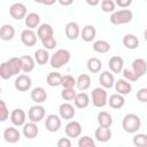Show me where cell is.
Returning <instances> with one entry per match:
<instances>
[{
  "label": "cell",
  "mask_w": 147,
  "mask_h": 147,
  "mask_svg": "<svg viewBox=\"0 0 147 147\" xmlns=\"http://www.w3.org/2000/svg\"><path fill=\"white\" fill-rule=\"evenodd\" d=\"M131 3H132L131 0H117V1H116V5L119 6L122 9H126Z\"/></svg>",
  "instance_id": "obj_47"
},
{
  "label": "cell",
  "mask_w": 147,
  "mask_h": 147,
  "mask_svg": "<svg viewBox=\"0 0 147 147\" xmlns=\"http://www.w3.org/2000/svg\"><path fill=\"white\" fill-rule=\"evenodd\" d=\"M64 32H65V36H67V38L68 39H70V40H76L79 36H80V28H79V25L76 23V22H74V21H71V22H68L67 24H65V26H64Z\"/></svg>",
  "instance_id": "obj_11"
},
{
  "label": "cell",
  "mask_w": 147,
  "mask_h": 147,
  "mask_svg": "<svg viewBox=\"0 0 147 147\" xmlns=\"http://www.w3.org/2000/svg\"><path fill=\"white\" fill-rule=\"evenodd\" d=\"M60 2V5H62V6H70V5H72V1L71 0H69V1H59Z\"/></svg>",
  "instance_id": "obj_49"
},
{
  "label": "cell",
  "mask_w": 147,
  "mask_h": 147,
  "mask_svg": "<svg viewBox=\"0 0 147 147\" xmlns=\"http://www.w3.org/2000/svg\"><path fill=\"white\" fill-rule=\"evenodd\" d=\"M45 115H46V110L41 105H34L30 107L28 111V118L30 119V122L33 123H38L42 121L45 118Z\"/></svg>",
  "instance_id": "obj_7"
},
{
  "label": "cell",
  "mask_w": 147,
  "mask_h": 147,
  "mask_svg": "<svg viewBox=\"0 0 147 147\" xmlns=\"http://www.w3.org/2000/svg\"><path fill=\"white\" fill-rule=\"evenodd\" d=\"M9 117V110L6 106V102L3 100H0V121L5 122Z\"/></svg>",
  "instance_id": "obj_42"
},
{
  "label": "cell",
  "mask_w": 147,
  "mask_h": 147,
  "mask_svg": "<svg viewBox=\"0 0 147 147\" xmlns=\"http://www.w3.org/2000/svg\"><path fill=\"white\" fill-rule=\"evenodd\" d=\"M133 18V13L130 9H119L110 15V22L115 25L130 23Z\"/></svg>",
  "instance_id": "obj_4"
},
{
  "label": "cell",
  "mask_w": 147,
  "mask_h": 147,
  "mask_svg": "<svg viewBox=\"0 0 147 147\" xmlns=\"http://www.w3.org/2000/svg\"><path fill=\"white\" fill-rule=\"evenodd\" d=\"M31 85H32V80H31V78H30L28 75H25V74L18 75V76L16 77L15 82H14L15 88H16L17 91H20V92H26V91H29V90L31 88Z\"/></svg>",
  "instance_id": "obj_8"
},
{
  "label": "cell",
  "mask_w": 147,
  "mask_h": 147,
  "mask_svg": "<svg viewBox=\"0 0 147 147\" xmlns=\"http://www.w3.org/2000/svg\"><path fill=\"white\" fill-rule=\"evenodd\" d=\"M62 77H63V76H62L60 72H57V71H52V72H49V74L47 75L46 82H47V84H48L49 86L56 87V86L61 85V83H62Z\"/></svg>",
  "instance_id": "obj_34"
},
{
  "label": "cell",
  "mask_w": 147,
  "mask_h": 147,
  "mask_svg": "<svg viewBox=\"0 0 147 147\" xmlns=\"http://www.w3.org/2000/svg\"><path fill=\"white\" fill-rule=\"evenodd\" d=\"M86 65H87V70H88L90 72L96 74V72H99V71L101 70L102 62H101V60L98 59V57H90V59L87 60Z\"/></svg>",
  "instance_id": "obj_36"
},
{
  "label": "cell",
  "mask_w": 147,
  "mask_h": 147,
  "mask_svg": "<svg viewBox=\"0 0 147 147\" xmlns=\"http://www.w3.org/2000/svg\"><path fill=\"white\" fill-rule=\"evenodd\" d=\"M86 2H87V5H90V6H98V5L100 3V1H98V0H94V1H90V0H87Z\"/></svg>",
  "instance_id": "obj_48"
},
{
  "label": "cell",
  "mask_w": 147,
  "mask_h": 147,
  "mask_svg": "<svg viewBox=\"0 0 147 147\" xmlns=\"http://www.w3.org/2000/svg\"><path fill=\"white\" fill-rule=\"evenodd\" d=\"M76 86L78 87V90L80 91H86L90 88L91 86V77L87 74H82L78 76V78L76 79Z\"/></svg>",
  "instance_id": "obj_31"
},
{
  "label": "cell",
  "mask_w": 147,
  "mask_h": 147,
  "mask_svg": "<svg viewBox=\"0 0 147 147\" xmlns=\"http://www.w3.org/2000/svg\"><path fill=\"white\" fill-rule=\"evenodd\" d=\"M141 126V119L136 114H126L122 119V127L126 133H137Z\"/></svg>",
  "instance_id": "obj_2"
},
{
  "label": "cell",
  "mask_w": 147,
  "mask_h": 147,
  "mask_svg": "<svg viewBox=\"0 0 147 147\" xmlns=\"http://www.w3.org/2000/svg\"><path fill=\"white\" fill-rule=\"evenodd\" d=\"M3 138H5V140H6L7 142H9V144H15V142L20 141V139H21V133H20V131H18L16 127H14V126H8V127H6L5 131H3Z\"/></svg>",
  "instance_id": "obj_17"
},
{
  "label": "cell",
  "mask_w": 147,
  "mask_h": 147,
  "mask_svg": "<svg viewBox=\"0 0 147 147\" xmlns=\"http://www.w3.org/2000/svg\"><path fill=\"white\" fill-rule=\"evenodd\" d=\"M22 133L25 138L28 139H33L38 136L39 133V127L37 126L36 123L33 122H28L23 125V129H22Z\"/></svg>",
  "instance_id": "obj_18"
},
{
  "label": "cell",
  "mask_w": 147,
  "mask_h": 147,
  "mask_svg": "<svg viewBox=\"0 0 147 147\" xmlns=\"http://www.w3.org/2000/svg\"><path fill=\"white\" fill-rule=\"evenodd\" d=\"M115 90L118 94L121 95H126V94H130L131 90H132V85L130 82L125 80L124 78L123 79H118L116 83H115Z\"/></svg>",
  "instance_id": "obj_24"
},
{
  "label": "cell",
  "mask_w": 147,
  "mask_h": 147,
  "mask_svg": "<svg viewBox=\"0 0 147 147\" xmlns=\"http://www.w3.org/2000/svg\"><path fill=\"white\" fill-rule=\"evenodd\" d=\"M76 79L71 76V75H64L62 77V83H61V86L63 88H74L76 86Z\"/></svg>",
  "instance_id": "obj_38"
},
{
  "label": "cell",
  "mask_w": 147,
  "mask_h": 147,
  "mask_svg": "<svg viewBox=\"0 0 147 147\" xmlns=\"http://www.w3.org/2000/svg\"><path fill=\"white\" fill-rule=\"evenodd\" d=\"M108 67L110 69L111 72L114 74H121L123 71V67H124V60L123 57L118 56V55H114L109 59L108 61Z\"/></svg>",
  "instance_id": "obj_15"
},
{
  "label": "cell",
  "mask_w": 147,
  "mask_h": 147,
  "mask_svg": "<svg viewBox=\"0 0 147 147\" xmlns=\"http://www.w3.org/2000/svg\"><path fill=\"white\" fill-rule=\"evenodd\" d=\"M144 39L147 41V28L145 29V31H144Z\"/></svg>",
  "instance_id": "obj_50"
},
{
  "label": "cell",
  "mask_w": 147,
  "mask_h": 147,
  "mask_svg": "<svg viewBox=\"0 0 147 147\" xmlns=\"http://www.w3.org/2000/svg\"><path fill=\"white\" fill-rule=\"evenodd\" d=\"M15 37V28L10 24H3L0 29V38L3 41H9Z\"/></svg>",
  "instance_id": "obj_25"
},
{
  "label": "cell",
  "mask_w": 147,
  "mask_h": 147,
  "mask_svg": "<svg viewBox=\"0 0 147 147\" xmlns=\"http://www.w3.org/2000/svg\"><path fill=\"white\" fill-rule=\"evenodd\" d=\"M95 139L100 142H107L111 138V130L110 127H103V126H98L95 130Z\"/></svg>",
  "instance_id": "obj_22"
},
{
  "label": "cell",
  "mask_w": 147,
  "mask_h": 147,
  "mask_svg": "<svg viewBox=\"0 0 147 147\" xmlns=\"http://www.w3.org/2000/svg\"><path fill=\"white\" fill-rule=\"evenodd\" d=\"M37 38H38L37 33L33 30H30V29H25L21 33V41L28 47L34 46L36 42H37Z\"/></svg>",
  "instance_id": "obj_14"
},
{
  "label": "cell",
  "mask_w": 147,
  "mask_h": 147,
  "mask_svg": "<svg viewBox=\"0 0 147 147\" xmlns=\"http://www.w3.org/2000/svg\"><path fill=\"white\" fill-rule=\"evenodd\" d=\"M123 77L125 80L127 82H137L139 79V77L132 71V69H123Z\"/></svg>",
  "instance_id": "obj_43"
},
{
  "label": "cell",
  "mask_w": 147,
  "mask_h": 147,
  "mask_svg": "<svg viewBox=\"0 0 147 147\" xmlns=\"http://www.w3.org/2000/svg\"><path fill=\"white\" fill-rule=\"evenodd\" d=\"M74 103L79 109H84V108L88 107V105H90V96H88V94H86L85 92L77 93V95H76V98L74 100Z\"/></svg>",
  "instance_id": "obj_30"
},
{
  "label": "cell",
  "mask_w": 147,
  "mask_h": 147,
  "mask_svg": "<svg viewBox=\"0 0 147 147\" xmlns=\"http://www.w3.org/2000/svg\"><path fill=\"white\" fill-rule=\"evenodd\" d=\"M92 103L96 108H102L108 103V93L103 87H95L92 91Z\"/></svg>",
  "instance_id": "obj_5"
},
{
  "label": "cell",
  "mask_w": 147,
  "mask_h": 147,
  "mask_svg": "<svg viewBox=\"0 0 147 147\" xmlns=\"http://www.w3.org/2000/svg\"><path fill=\"white\" fill-rule=\"evenodd\" d=\"M132 71L140 78L147 71V62L144 59H136L132 62Z\"/></svg>",
  "instance_id": "obj_20"
},
{
  "label": "cell",
  "mask_w": 147,
  "mask_h": 147,
  "mask_svg": "<svg viewBox=\"0 0 147 147\" xmlns=\"http://www.w3.org/2000/svg\"><path fill=\"white\" fill-rule=\"evenodd\" d=\"M41 44H42V46H44V48H45V49L51 51V49H54V48H55V46H56L57 41H56V39H55L54 37H51V38H47V39L42 40V41H41Z\"/></svg>",
  "instance_id": "obj_44"
},
{
  "label": "cell",
  "mask_w": 147,
  "mask_h": 147,
  "mask_svg": "<svg viewBox=\"0 0 147 147\" xmlns=\"http://www.w3.org/2000/svg\"><path fill=\"white\" fill-rule=\"evenodd\" d=\"M78 147H96V145L91 137L83 136L78 139Z\"/></svg>",
  "instance_id": "obj_39"
},
{
  "label": "cell",
  "mask_w": 147,
  "mask_h": 147,
  "mask_svg": "<svg viewBox=\"0 0 147 147\" xmlns=\"http://www.w3.org/2000/svg\"><path fill=\"white\" fill-rule=\"evenodd\" d=\"M93 51L96 52V53H101V54H105V53H108L110 51V44L107 41V40H95L93 42Z\"/></svg>",
  "instance_id": "obj_35"
},
{
  "label": "cell",
  "mask_w": 147,
  "mask_h": 147,
  "mask_svg": "<svg viewBox=\"0 0 147 147\" xmlns=\"http://www.w3.org/2000/svg\"><path fill=\"white\" fill-rule=\"evenodd\" d=\"M31 99L32 101L36 102V105H40L42 102L46 101L47 99V93H46V90L41 86H38V87H34L32 91H31Z\"/></svg>",
  "instance_id": "obj_21"
},
{
  "label": "cell",
  "mask_w": 147,
  "mask_h": 147,
  "mask_svg": "<svg viewBox=\"0 0 147 147\" xmlns=\"http://www.w3.org/2000/svg\"><path fill=\"white\" fill-rule=\"evenodd\" d=\"M37 36L42 41V40H45L47 38L54 37V30H53L52 25H49L47 23H42V24L39 25V28L37 30Z\"/></svg>",
  "instance_id": "obj_19"
},
{
  "label": "cell",
  "mask_w": 147,
  "mask_h": 147,
  "mask_svg": "<svg viewBox=\"0 0 147 147\" xmlns=\"http://www.w3.org/2000/svg\"><path fill=\"white\" fill-rule=\"evenodd\" d=\"M26 121V114L23 109L16 108L10 113V122L15 126H23Z\"/></svg>",
  "instance_id": "obj_13"
},
{
  "label": "cell",
  "mask_w": 147,
  "mask_h": 147,
  "mask_svg": "<svg viewBox=\"0 0 147 147\" xmlns=\"http://www.w3.org/2000/svg\"><path fill=\"white\" fill-rule=\"evenodd\" d=\"M59 114H60V117L62 119H67V121H70L75 117L76 115V110H75V107L69 103V102H64L60 106L59 108Z\"/></svg>",
  "instance_id": "obj_12"
},
{
  "label": "cell",
  "mask_w": 147,
  "mask_h": 147,
  "mask_svg": "<svg viewBox=\"0 0 147 147\" xmlns=\"http://www.w3.org/2000/svg\"><path fill=\"white\" fill-rule=\"evenodd\" d=\"M21 59V63H22V71L25 74L31 72L34 69V57L30 56V55H23L20 57Z\"/></svg>",
  "instance_id": "obj_27"
},
{
  "label": "cell",
  "mask_w": 147,
  "mask_h": 147,
  "mask_svg": "<svg viewBox=\"0 0 147 147\" xmlns=\"http://www.w3.org/2000/svg\"><path fill=\"white\" fill-rule=\"evenodd\" d=\"M115 6H116V2H114L113 0H103V1H101V9L105 13H111V11L114 13Z\"/></svg>",
  "instance_id": "obj_41"
},
{
  "label": "cell",
  "mask_w": 147,
  "mask_h": 147,
  "mask_svg": "<svg viewBox=\"0 0 147 147\" xmlns=\"http://www.w3.org/2000/svg\"><path fill=\"white\" fill-rule=\"evenodd\" d=\"M123 45L127 48V49H136L139 46V39L136 34L132 33H127L123 37Z\"/></svg>",
  "instance_id": "obj_28"
},
{
  "label": "cell",
  "mask_w": 147,
  "mask_h": 147,
  "mask_svg": "<svg viewBox=\"0 0 147 147\" xmlns=\"http://www.w3.org/2000/svg\"><path fill=\"white\" fill-rule=\"evenodd\" d=\"M62 125V122H61V117L55 115V114H51L48 116H46V119H45V127L47 131L49 132H56L60 130Z\"/></svg>",
  "instance_id": "obj_9"
},
{
  "label": "cell",
  "mask_w": 147,
  "mask_h": 147,
  "mask_svg": "<svg viewBox=\"0 0 147 147\" xmlns=\"http://www.w3.org/2000/svg\"><path fill=\"white\" fill-rule=\"evenodd\" d=\"M98 123L99 126L110 127L113 124V116L108 111H100L98 114Z\"/></svg>",
  "instance_id": "obj_32"
},
{
  "label": "cell",
  "mask_w": 147,
  "mask_h": 147,
  "mask_svg": "<svg viewBox=\"0 0 147 147\" xmlns=\"http://www.w3.org/2000/svg\"><path fill=\"white\" fill-rule=\"evenodd\" d=\"M40 24V16L37 13H30L26 15L25 17V25L28 26V29L32 30L34 28H39Z\"/></svg>",
  "instance_id": "obj_33"
},
{
  "label": "cell",
  "mask_w": 147,
  "mask_h": 147,
  "mask_svg": "<svg viewBox=\"0 0 147 147\" xmlns=\"http://www.w3.org/2000/svg\"><path fill=\"white\" fill-rule=\"evenodd\" d=\"M96 36V30H95V26L94 25H91V24H87L83 28L82 32H80V38L86 41V42H90L92 40H94Z\"/></svg>",
  "instance_id": "obj_23"
},
{
  "label": "cell",
  "mask_w": 147,
  "mask_h": 147,
  "mask_svg": "<svg viewBox=\"0 0 147 147\" xmlns=\"http://www.w3.org/2000/svg\"><path fill=\"white\" fill-rule=\"evenodd\" d=\"M132 142L136 147H147V134L145 133H136L133 136Z\"/></svg>",
  "instance_id": "obj_37"
},
{
  "label": "cell",
  "mask_w": 147,
  "mask_h": 147,
  "mask_svg": "<svg viewBox=\"0 0 147 147\" xmlns=\"http://www.w3.org/2000/svg\"><path fill=\"white\" fill-rule=\"evenodd\" d=\"M136 96H137V99L140 102H147V88L146 87H142V88L138 90Z\"/></svg>",
  "instance_id": "obj_45"
},
{
  "label": "cell",
  "mask_w": 147,
  "mask_h": 147,
  "mask_svg": "<svg viewBox=\"0 0 147 147\" xmlns=\"http://www.w3.org/2000/svg\"><path fill=\"white\" fill-rule=\"evenodd\" d=\"M57 147H72L71 140L69 138H60L56 144Z\"/></svg>",
  "instance_id": "obj_46"
},
{
  "label": "cell",
  "mask_w": 147,
  "mask_h": 147,
  "mask_svg": "<svg viewBox=\"0 0 147 147\" xmlns=\"http://www.w3.org/2000/svg\"><path fill=\"white\" fill-rule=\"evenodd\" d=\"M22 71V63L20 57H11L0 65V77L2 79H9L13 76L18 75Z\"/></svg>",
  "instance_id": "obj_1"
},
{
  "label": "cell",
  "mask_w": 147,
  "mask_h": 147,
  "mask_svg": "<svg viewBox=\"0 0 147 147\" xmlns=\"http://www.w3.org/2000/svg\"><path fill=\"white\" fill-rule=\"evenodd\" d=\"M77 93L75 91V88H63L62 92H61V96L63 100L65 101H71V100H75Z\"/></svg>",
  "instance_id": "obj_40"
},
{
  "label": "cell",
  "mask_w": 147,
  "mask_h": 147,
  "mask_svg": "<svg viewBox=\"0 0 147 147\" xmlns=\"http://www.w3.org/2000/svg\"><path fill=\"white\" fill-rule=\"evenodd\" d=\"M108 105L113 108V109H121L124 105H125V99L123 95L118 94V93H115V94H111L108 99Z\"/></svg>",
  "instance_id": "obj_26"
},
{
  "label": "cell",
  "mask_w": 147,
  "mask_h": 147,
  "mask_svg": "<svg viewBox=\"0 0 147 147\" xmlns=\"http://www.w3.org/2000/svg\"><path fill=\"white\" fill-rule=\"evenodd\" d=\"M99 83L103 88H111L113 86H115V78L111 71L108 70L102 71L99 76Z\"/></svg>",
  "instance_id": "obj_16"
},
{
  "label": "cell",
  "mask_w": 147,
  "mask_h": 147,
  "mask_svg": "<svg viewBox=\"0 0 147 147\" xmlns=\"http://www.w3.org/2000/svg\"><path fill=\"white\" fill-rule=\"evenodd\" d=\"M71 59V54L68 49H57L52 56H51V67L52 68H55V69H59L61 67H63L64 64H67Z\"/></svg>",
  "instance_id": "obj_3"
},
{
  "label": "cell",
  "mask_w": 147,
  "mask_h": 147,
  "mask_svg": "<svg viewBox=\"0 0 147 147\" xmlns=\"http://www.w3.org/2000/svg\"><path fill=\"white\" fill-rule=\"evenodd\" d=\"M64 132L68 138H78L82 134V125L77 121H69L64 127Z\"/></svg>",
  "instance_id": "obj_10"
},
{
  "label": "cell",
  "mask_w": 147,
  "mask_h": 147,
  "mask_svg": "<svg viewBox=\"0 0 147 147\" xmlns=\"http://www.w3.org/2000/svg\"><path fill=\"white\" fill-rule=\"evenodd\" d=\"M9 15L11 16V18L16 20V21H21V20H25L26 17V7L24 3L22 2H15L9 7Z\"/></svg>",
  "instance_id": "obj_6"
},
{
  "label": "cell",
  "mask_w": 147,
  "mask_h": 147,
  "mask_svg": "<svg viewBox=\"0 0 147 147\" xmlns=\"http://www.w3.org/2000/svg\"><path fill=\"white\" fill-rule=\"evenodd\" d=\"M34 61L40 64V65H44L46 64L48 61H51V57H49V53L47 49L45 48H39L34 52Z\"/></svg>",
  "instance_id": "obj_29"
}]
</instances>
